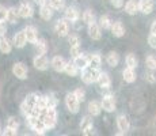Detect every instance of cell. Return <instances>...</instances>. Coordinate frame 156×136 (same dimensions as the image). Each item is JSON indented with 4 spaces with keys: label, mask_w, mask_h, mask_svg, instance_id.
Segmentation results:
<instances>
[{
    "label": "cell",
    "mask_w": 156,
    "mask_h": 136,
    "mask_svg": "<svg viewBox=\"0 0 156 136\" xmlns=\"http://www.w3.org/2000/svg\"><path fill=\"white\" fill-rule=\"evenodd\" d=\"M148 44L151 48H154V49H156V34H152L148 37Z\"/></svg>",
    "instance_id": "43"
},
{
    "label": "cell",
    "mask_w": 156,
    "mask_h": 136,
    "mask_svg": "<svg viewBox=\"0 0 156 136\" xmlns=\"http://www.w3.org/2000/svg\"><path fill=\"white\" fill-rule=\"evenodd\" d=\"M26 44H27V40H26L25 31H23V30L22 31H18L12 38V45L16 48H25Z\"/></svg>",
    "instance_id": "14"
},
{
    "label": "cell",
    "mask_w": 156,
    "mask_h": 136,
    "mask_svg": "<svg viewBox=\"0 0 156 136\" xmlns=\"http://www.w3.org/2000/svg\"><path fill=\"white\" fill-rule=\"evenodd\" d=\"M12 74H14V76H16V79L25 80L26 78H27L29 69L25 65V63L18 61V63H15V64L12 65Z\"/></svg>",
    "instance_id": "4"
},
{
    "label": "cell",
    "mask_w": 156,
    "mask_h": 136,
    "mask_svg": "<svg viewBox=\"0 0 156 136\" xmlns=\"http://www.w3.org/2000/svg\"><path fill=\"white\" fill-rule=\"evenodd\" d=\"M83 22L86 25H91V23L95 22V14L92 13L91 10H86L84 14H83Z\"/></svg>",
    "instance_id": "29"
},
{
    "label": "cell",
    "mask_w": 156,
    "mask_h": 136,
    "mask_svg": "<svg viewBox=\"0 0 156 136\" xmlns=\"http://www.w3.org/2000/svg\"><path fill=\"white\" fill-rule=\"evenodd\" d=\"M55 30L57 33V35L60 37H67L68 35V31H69V25H68L67 19H58L56 22V26H55Z\"/></svg>",
    "instance_id": "8"
},
{
    "label": "cell",
    "mask_w": 156,
    "mask_h": 136,
    "mask_svg": "<svg viewBox=\"0 0 156 136\" xmlns=\"http://www.w3.org/2000/svg\"><path fill=\"white\" fill-rule=\"evenodd\" d=\"M112 19H110V17L109 15H102L101 17V19H99V26H101V29L103 27L105 30H107V29H110V26H112Z\"/></svg>",
    "instance_id": "32"
},
{
    "label": "cell",
    "mask_w": 156,
    "mask_h": 136,
    "mask_svg": "<svg viewBox=\"0 0 156 136\" xmlns=\"http://www.w3.org/2000/svg\"><path fill=\"white\" fill-rule=\"evenodd\" d=\"M7 34V23L5 20H0V37Z\"/></svg>",
    "instance_id": "41"
},
{
    "label": "cell",
    "mask_w": 156,
    "mask_h": 136,
    "mask_svg": "<svg viewBox=\"0 0 156 136\" xmlns=\"http://www.w3.org/2000/svg\"><path fill=\"white\" fill-rule=\"evenodd\" d=\"M73 64L77 67V69H84L88 67V56L80 53L79 56L73 57Z\"/></svg>",
    "instance_id": "17"
},
{
    "label": "cell",
    "mask_w": 156,
    "mask_h": 136,
    "mask_svg": "<svg viewBox=\"0 0 156 136\" xmlns=\"http://www.w3.org/2000/svg\"><path fill=\"white\" fill-rule=\"evenodd\" d=\"M65 105H67V109L71 113H77L80 109V101L75 97L73 93L67 94V97H65Z\"/></svg>",
    "instance_id": "5"
},
{
    "label": "cell",
    "mask_w": 156,
    "mask_h": 136,
    "mask_svg": "<svg viewBox=\"0 0 156 136\" xmlns=\"http://www.w3.org/2000/svg\"><path fill=\"white\" fill-rule=\"evenodd\" d=\"M45 102H46V108H56L57 106V98L53 94L45 95Z\"/></svg>",
    "instance_id": "33"
},
{
    "label": "cell",
    "mask_w": 156,
    "mask_h": 136,
    "mask_svg": "<svg viewBox=\"0 0 156 136\" xmlns=\"http://www.w3.org/2000/svg\"><path fill=\"white\" fill-rule=\"evenodd\" d=\"M125 11L129 14V15H134L139 11V3L136 0H129V2L125 4Z\"/></svg>",
    "instance_id": "25"
},
{
    "label": "cell",
    "mask_w": 156,
    "mask_h": 136,
    "mask_svg": "<svg viewBox=\"0 0 156 136\" xmlns=\"http://www.w3.org/2000/svg\"><path fill=\"white\" fill-rule=\"evenodd\" d=\"M65 64H67V61H65L64 57L61 56H55L52 59V61H50V65L53 67V69L57 72H62L65 68Z\"/></svg>",
    "instance_id": "12"
},
{
    "label": "cell",
    "mask_w": 156,
    "mask_h": 136,
    "mask_svg": "<svg viewBox=\"0 0 156 136\" xmlns=\"http://www.w3.org/2000/svg\"><path fill=\"white\" fill-rule=\"evenodd\" d=\"M48 3L53 10H61L64 7V0H48Z\"/></svg>",
    "instance_id": "37"
},
{
    "label": "cell",
    "mask_w": 156,
    "mask_h": 136,
    "mask_svg": "<svg viewBox=\"0 0 156 136\" xmlns=\"http://www.w3.org/2000/svg\"><path fill=\"white\" fill-rule=\"evenodd\" d=\"M91 127H92L91 117H90V116L83 117V120L80 121V129H82V131H84V129H87V128H91Z\"/></svg>",
    "instance_id": "35"
},
{
    "label": "cell",
    "mask_w": 156,
    "mask_h": 136,
    "mask_svg": "<svg viewBox=\"0 0 156 136\" xmlns=\"http://www.w3.org/2000/svg\"><path fill=\"white\" fill-rule=\"evenodd\" d=\"M37 97H38L37 93H31V94H29L26 97L25 101L22 102V105H20V112H22V114L25 117H27L30 114L34 113V106H35Z\"/></svg>",
    "instance_id": "2"
},
{
    "label": "cell",
    "mask_w": 156,
    "mask_h": 136,
    "mask_svg": "<svg viewBox=\"0 0 156 136\" xmlns=\"http://www.w3.org/2000/svg\"><path fill=\"white\" fill-rule=\"evenodd\" d=\"M11 50H12V42L8 40L5 35L0 37V52L7 54V53H11Z\"/></svg>",
    "instance_id": "19"
},
{
    "label": "cell",
    "mask_w": 156,
    "mask_h": 136,
    "mask_svg": "<svg viewBox=\"0 0 156 136\" xmlns=\"http://www.w3.org/2000/svg\"><path fill=\"white\" fill-rule=\"evenodd\" d=\"M80 14L79 11H77V8L75 7H68L67 10H65V19L69 20V22H76L77 19H79Z\"/></svg>",
    "instance_id": "22"
},
{
    "label": "cell",
    "mask_w": 156,
    "mask_h": 136,
    "mask_svg": "<svg viewBox=\"0 0 156 136\" xmlns=\"http://www.w3.org/2000/svg\"><path fill=\"white\" fill-rule=\"evenodd\" d=\"M18 14H19V18H31L33 14H34V8L30 4L29 2H22L19 4V8H18Z\"/></svg>",
    "instance_id": "6"
},
{
    "label": "cell",
    "mask_w": 156,
    "mask_h": 136,
    "mask_svg": "<svg viewBox=\"0 0 156 136\" xmlns=\"http://www.w3.org/2000/svg\"><path fill=\"white\" fill-rule=\"evenodd\" d=\"M48 0H35V3H37V4H40V6H42V4H45V3H46Z\"/></svg>",
    "instance_id": "49"
},
{
    "label": "cell",
    "mask_w": 156,
    "mask_h": 136,
    "mask_svg": "<svg viewBox=\"0 0 156 136\" xmlns=\"http://www.w3.org/2000/svg\"><path fill=\"white\" fill-rule=\"evenodd\" d=\"M102 63V57L98 53H94L91 56H88V67H94V68H99Z\"/></svg>",
    "instance_id": "27"
},
{
    "label": "cell",
    "mask_w": 156,
    "mask_h": 136,
    "mask_svg": "<svg viewBox=\"0 0 156 136\" xmlns=\"http://www.w3.org/2000/svg\"><path fill=\"white\" fill-rule=\"evenodd\" d=\"M110 29H112V33L114 37H124L125 35V26L122 25V22H114L112 23V26H110Z\"/></svg>",
    "instance_id": "18"
},
{
    "label": "cell",
    "mask_w": 156,
    "mask_h": 136,
    "mask_svg": "<svg viewBox=\"0 0 156 136\" xmlns=\"http://www.w3.org/2000/svg\"><path fill=\"white\" fill-rule=\"evenodd\" d=\"M2 135H4V136H16L18 131H16V129L10 128V127H5L4 131H2Z\"/></svg>",
    "instance_id": "39"
},
{
    "label": "cell",
    "mask_w": 156,
    "mask_h": 136,
    "mask_svg": "<svg viewBox=\"0 0 156 136\" xmlns=\"http://www.w3.org/2000/svg\"><path fill=\"white\" fill-rule=\"evenodd\" d=\"M106 61H107V64L110 65V67H117L118 65V63H119V54L117 53V52H110L109 54H107V57H106Z\"/></svg>",
    "instance_id": "26"
},
{
    "label": "cell",
    "mask_w": 156,
    "mask_h": 136,
    "mask_svg": "<svg viewBox=\"0 0 156 136\" xmlns=\"http://www.w3.org/2000/svg\"><path fill=\"white\" fill-rule=\"evenodd\" d=\"M98 76H99V68L87 67V68L83 69L82 80L86 84H91V83H95V82L98 80Z\"/></svg>",
    "instance_id": "3"
},
{
    "label": "cell",
    "mask_w": 156,
    "mask_h": 136,
    "mask_svg": "<svg viewBox=\"0 0 156 136\" xmlns=\"http://www.w3.org/2000/svg\"><path fill=\"white\" fill-rule=\"evenodd\" d=\"M98 83L102 89H109L112 86V79H110L109 74L107 72H99V76H98Z\"/></svg>",
    "instance_id": "20"
},
{
    "label": "cell",
    "mask_w": 156,
    "mask_h": 136,
    "mask_svg": "<svg viewBox=\"0 0 156 136\" xmlns=\"http://www.w3.org/2000/svg\"><path fill=\"white\" fill-rule=\"evenodd\" d=\"M0 134H2V129H0Z\"/></svg>",
    "instance_id": "50"
},
{
    "label": "cell",
    "mask_w": 156,
    "mask_h": 136,
    "mask_svg": "<svg viewBox=\"0 0 156 136\" xmlns=\"http://www.w3.org/2000/svg\"><path fill=\"white\" fill-rule=\"evenodd\" d=\"M145 65H147V68H149L151 71H155L156 69V57L152 56V54H149V56L145 59Z\"/></svg>",
    "instance_id": "34"
},
{
    "label": "cell",
    "mask_w": 156,
    "mask_h": 136,
    "mask_svg": "<svg viewBox=\"0 0 156 136\" xmlns=\"http://www.w3.org/2000/svg\"><path fill=\"white\" fill-rule=\"evenodd\" d=\"M117 127H118V129L121 131L118 135L126 134V132L129 131V120H128V117L124 116V114H121V116L117 117Z\"/></svg>",
    "instance_id": "11"
},
{
    "label": "cell",
    "mask_w": 156,
    "mask_h": 136,
    "mask_svg": "<svg viewBox=\"0 0 156 136\" xmlns=\"http://www.w3.org/2000/svg\"><path fill=\"white\" fill-rule=\"evenodd\" d=\"M53 13H55V10L50 7L48 2L45 3V4L41 6V8H40V15H41V18H42L44 20L52 19V18H53Z\"/></svg>",
    "instance_id": "15"
},
{
    "label": "cell",
    "mask_w": 156,
    "mask_h": 136,
    "mask_svg": "<svg viewBox=\"0 0 156 136\" xmlns=\"http://www.w3.org/2000/svg\"><path fill=\"white\" fill-rule=\"evenodd\" d=\"M145 80L148 82V83H155V82H156V78H155V75L152 74V72H149V74L145 75Z\"/></svg>",
    "instance_id": "46"
},
{
    "label": "cell",
    "mask_w": 156,
    "mask_h": 136,
    "mask_svg": "<svg viewBox=\"0 0 156 136\" xmlns=\"http://www.w3.org/2000/svg\"><path fill=\"white\" fill-rule=\"evenodd\" d=\"M82 53L80 52V45H75V46H71V56L72 57H76Z\"/></svg>",
    "instance_id": "40"
},
{
    "label": "cell",
    "mask_w": 156,
    "mask_h": 136,
    "mask_svg": "<svg viewBox=\"0 0 156 136\" xmlns=\"http://www.w3.org/2000/svg\"><path fill=\"white\" fill-rule=\"evenodd\" d=\"M112 6L114 8H121L124 6V0H112Z\"/></svg>",
    "instance_id": "45"
},
{
    "label": "cell",
    "mask_w": 156,
    "mask_h": 136,
    "mask_svg": "<svg viewBox=\"0 0 156 136\" xmlns=\"http://www.w3.org/2000/svg\"><path fill=\"white\" fill-rule=\"evenodd\" d=\"M34 45H35V48H37L38 54H46L48 45H46V41H45L44 38H38V40L34 42Z\"/></svg>",
    "instance_id": "28"
},
{
    "label": "cell",
    "mask_w": 156,
    "mask_h": 136,
    "mask_svg": "<svg viewBox=\"0 0 156 136\" xmlns=\"http://www.w3.org/2000/svg\"><path fill=\"white\" fill-rule=\"evenodd\" d=\"M82 134L83 135H86V136H88V135H92L94 134V128H87V129H84V131H82Z\"/></svg>",
    "instance_id": "47"
},
{
    "label": "cell",
    "mask_w": 156,
    "mask_h": 136,
    "mask_svg": "<svg viewBox=\"0 0 156 136\" xmlns=\"http://www.w3.org/2000/svg\"><path fill=\"white\" fill-rule=\"evenodd\" d=\"M102 110V106L98 101H91L88 104V113L90 116H99Z\"/></svg>",
    "instance_id": "23"
},
{
    "label": "cell",
    "mask_w": 156,
    "mask_h": 136,
    "mask_svg": "<svg viewBox=\"0 0 156 136\" xmlns=\"http://www.w3.org/2000/svg\"><path fill=\"white\" fill-rule=\"evenodd\" d=\"M155 2L154 0H140L139 2V11H141L143 14L148 15L154 11Z\"/></svg>",
    "instance_id": "10"
},
{
    "label": "cell",
    "mask_w": 156,
    "mask_h": 136,
    "mask_svg": "<svg viewBox=\"0 0 156 136\" xmlns=\"http://www.w3.org/2000/svg\"><path fill=\"white\" fill-rule=\"evenodd\" d=\"M5 18H7V8L0 4V20H5Z\"/></svg>",
    "instance_id": "44"
},
{
    "label": "cell",
    "mask_w": 156,
    "mask_h": 136,
    "mask_svg": "<svg viewBox=\"0 0 156 136\" xmlns=\"http://www.w3.org/2000/svg\"><path fill=\"white\" fill-rule=\"evenodd\" d=\"M41 120L44 121L46 129H53L57 124V112L56 108H46L45 110L41 113Z\"/></svg>",
    "instance_id": "1"
},
{
    "label": "cell",
    "mask_w": 156,
    "mask_h": 136,
    "mask_svg": "<svg viewBox=\"0 0 156 136\" xmlns=\"http://www.w3.org/2000/svg\"><path fill=\"white\" fill-rule=\"evenodd\" d=\"M68 41H69L71 46H75V45H79L80 44V40H79V37H77V35H69Z\"/></svg>",
    "instance_id": "42"
},
{
    "label": "cell",
    "mask_w": 156,
    "mask_h": 136,
    "mask_svg": "<svg viewBox=\"0 0 156 136\" xmlns=\"http://www.w3.org/2000/svg\"><path fill=\"white\" fill-rule=\"evenodd\" d=\"M18 19H19V14H18L16 8L15 7L7 8V18H5V20L8 23H11V25H15V23H18Z\"/></svg>",
    "instance_id": "21"
},
{
    "label": "cell",
    "mask_w": 156,
    "mask_h": 136,
    "mask_svg": "<svg viewBox=\"0 0 156 136\" xmlns=\"http://www.w3.org/2000/svg\"><path fill=\"white\" fill-rule=\"evenodd\" d=\"M23 31H25V35H26L27 42L34 44V42L38 40V31H37V29H35L34 26H26L25 29H23Z\"/></svg>",
    "instance_id": "13"
},
{
    "label": "cell",
    "mask_w": 156,
    "mask_h": 136,
    "mask_svg": "<svg viewBox=\"0 0 156 136\" xmlns=\"http://www.w3.org/2000/svg\"><path fill=\"white\" fill-rule=\"evenodd\" d=\"M88 35L92 38V40L98 41L101 40L102 37V33H101V26L97 25V23H91V25H88Z\"/></svg>",
    "instance_id": "16"
},
{
    "label": "cell",
    "mask_w": 156,
    "mask_h": 136,
    "mask_svg": "<svg viewBox=\"0 0 156 136\" xmlns=\"http://www.w3.org/2000/svg\"><path fill=\"white\" fill-rule=\"evenodd\" d=\"M126 65L129 68H137V65H139V60H137V57L134 56L133 53H129L126 56Z\"/></svg>",
    "instance_id": "30"
},
{
    "label": "cell",
    "mask_w": 156,
    "mask_h": 136,
    "mask_svg": "<svg viewBox=\"0 0 156 136\" xmlns=\"http://www.w3.org/2000/svg\"><path fill=\"white\" fill-rule=\"evenodd\" d=\"M77 71H79V69H77V67L73 64V63L69 61V63H67V64H65L64 72H67L69 76H76V75H77Z\"/></svg>",
    "instance_id": "31"
},
{
    "label": "cell",
    "mask_w": 156,
    "mask_h": 136,
    "mask_svg": "<svg viewBox=\"0 0 156 136\" xmlns=\"http://www.w3.org/2000/svg\"><path fill=\"white\" fill-rule=\"evenodd\" d=\"M151 33L152 34H156V19L154 20V23H152V26H151Z\"/></svg>",
    "instance_id": "48"
},
{
    "label": "cell",
    "mask_w": 156,
    "mask_h": 136,
    "mask_svg": "<svg viewBox=\"0 0 156 136\" xmlns=\"http://www.w3.org/2000/svg\"><path fill=\"white\" fill-rule=\"evenodd\" d=\"M101 106L105 112L112 113V112L115 110V98H114L113 95H105L103 98H102Z\"/></svg>",
    "instance_id": "7"
},
{
    "label": "cell",
    "mask_w": 156,
    "mask_h": 136,
    "mask_svg": "<svg viewBox=\"0 0 156 136\" xmlns=\"http://www.w3.org/2000/svg\"><path fill=\"white\" fill-rule=\"evenodd\" d=\"M33 64L38 71H45L49 67V60H48V57L45 54H37L34 57V60H33Z\"/></svg>",
    "instance_id": "9"
},
{
    "label": "cell",
    "mask_w": 156,
    "mask_h": 136,
    "mask_svg": "<svg viewBox=\"0 0 156 136\" xmlns=\"http://www.w3.org/2000/svg\"><path fill=\"white\" fill-rule=\"evenodd\" d=\"M122 76H124V80L126 82V83H133V82L136 80V72H134L133 68L126 67L124 69V72H122Z\"/></svg>",
    "instance_id": "24"
},
{
    "label": "cell",
    "mask_w": 156,
    "mask_h": 136,
    "mask_svg": "<svg viewBox=\"0 0 156 136\" xmlns=\"http://www.w3.org/2000/svg\"><path fill=\"white\" fill-rule=\"evenodd\" d=\"M73 94H75V97H76L77 99H79L80 102H83L84 101V98H86V91L83 89H76L73 91Z\"/></svg>",
    "instance_id": "38"
},
{
    "label": "cell",
    "mask_w": 156,
    "mask_h": 136,
    "mask_svg": "<svg viewBox=\"0 0 156 136\" xmlns=\"http://www.w3.org/2000/svg\"><path fill=\"white\" fill-rule=\"evenodd\" d=\"M5 127H10V128H12V129H19V121H18V119L16 117H14V116H11V117H8V120H7V125Z\"/></svg>",
    "instance_id": "36"
}]
</instances>
